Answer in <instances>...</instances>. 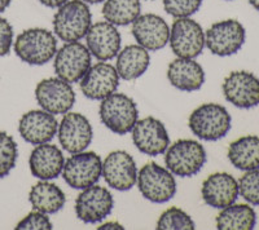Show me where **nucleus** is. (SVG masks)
<instances>
[{"label":"nucleus","instance_id":"36","mask_svg":"<svg viewBox=\"0 0 259 230\" xmlns=\"http://www.w3.org/2000/svg\"><path fill=\"white\" fill-rule=\"evenodd\" d=\"M99 229H101V230H105V229H124V227L122 226L119 222L113 221V222H105V224L100 225V226H99Z\"/></svg>","mask_w":259,"mask_h":230},{"label":"nucleus","instance_id":"9","mask_svg":"<svg viewBox=\"0 0 259 230\" xmlns=\"http://www.w3.org/2000/svg\"><path fill=\"white\" fill-rule=\"evenodd\" d=\"M168 43L172 53L180 59H196L206 47L203 29L189 17L177 18L172 22Z\"/></svg>","mask_w":259,"mask_h":230},{"label":"nucleus","instance_id":"13","mask_svg":"<svg viewBox=\"0 0 259 230\" xmlns=\"http://www.w3.org/2000/svg\"><path fill=\"white\" fill-rule=\"evenodd\" d=\"M223 96L233 106L251 109L259 105V78L249 71H233L224 79Z\"/></svg>","mask_w":259,"mask_h":230},{"label":"nucleus","instance_id":"25","mask_svg":"<svg viewBox=\"0 0 259 230\" xmlns=\"http://www.w3.org/2000/svg\"><path fill=\"white\" fill-rule=\"evenodd\" d=\"M29 202L32 210L46 215H53L62 210L66 197L56 184L50 183V180H41L30 189Z\"/></svg>","mask_w":259,"mask_h":230},{"label":"nucleus","instance_id":"31","mask_svg":"<svg viewBox=\"0 0 259 230\" xmlns=\"http://www.w3.org/2000/svg\"><path fill=\"white\" fill-rule=\"evenodd\" d=\"M240 195L253 206H259V168L246 171L239 180Z\"/></svg>","mask_w":259,"mask_h":230},{"label":"nucleus","instance_id":"40","mask_svg":"<svg viewBox=\"0 0 259 230\" xmlns=\"http://www.w3.org/2000/svg\"><path fill=\"white\" fill-rule=\"evenodd\" d=\"M227 2H232V0H227Z\"/></svg>","mask_w":259,"mask_h":230},{"label":"nucleus","instance_id":"19","mask_svg":"<svg viewBox=\"0 0 259 230\" xmlns=\"http://www.w3.org/2000/svg\"><path fill=\"white\" fill-rule=\"evenodd\" d=\"M131 33L139 45L144 47L147 50L156 52L165 48L168 43L170 27L158 15L147 13L140 15L134 21Z\"/></svg>","mask_w":259,"mask_h":230},{"label":"nucleus","instance_id":"2","mask_svg":"<svg viewBox=\"0 0 259 230\" xmlns=\"http://www.w3.org/2000/svg\"><path fill=\"white\" fill-rule=\"evenodd\" d=\"M56 52V36L50 30L41 27L25 30L15 41L16 56L32 66L46 65L55 57Z\"/></svg>","mask_w":259,"mask_h":230},{"label":"nucleus","instance_id":"3","mask_svg":"<svg viewBox=\"0 0 259 230\" xmlns=\"http://www.w3.org/2000/svg\"><path fill=\"white\" fill-rule=\"evenodd\" d=\"M232 118L219 103H203L189 117L188 126L196 137L203 141H218L230 132Z\"/></svg>","mask_w":259,"mask_h":230},{"label":"nucleus","instance_id":"30","mask_svg":"<svg viewBox=\"0 0 259 230\" xmlns=\"http://www.w3.org/2000/svg\"><path fill=\"white\" fill-rule=\"evenodd\" d=\"M18 158V148L15 139L4 131H0V179L8 176Z\"/></svg>","mask_w":259,"mask_h":230},{"label":"nucleus","instance_id":"7","mask_svg":"<svg viewBox=\"0 0 259 230\" xmlns=\"http://www.w3.org/2000/svg\"><path fill=\"white\" fill-rule=\"evenodd\" d=\"M103 176V160L95 151H80L69 158L62 168V177L70 188L87 189Z\"/></svg>","mask_w":259,"mask_h":230},{"label":"nucleus","instance_id":"20","mask_svg":"<svg viewBox=\"0 0 259 230\" xmlns=\"http://www.w3.org/2000/svg\"><path fill=\"white\" fill-rule=\"evenodd\" d=\"M201 195L207 206L222 210L237 201L240 195L239 181L231 174L217 172L203 181Z\"/></svg>","mask_w":259,"mask_h":230},{"label":"nucleus","instance_id":"27","mask_svg":"<svg viewBox=\"0 0 259 230\" xmlns=\"http://www.w3.org/2000/svg\"><path fill=\"white\" fill-rule=\"evenodd\" d=\"M256 213L249 204H231L217 216V229L251 230L255 227Z\"/></svg>","mask_w":259,"mask_h":230},{"label":"nucleus","instance_id":"24","mask_svg":"<svg viewBox=\"0 0 259 230\" xmlns=\"http://www.w3.org/2000/svg\"><path fill=\"white\" fill-rule=\"evenodd\" d=\"M150 64L149 52L142 45H127L117 54L115 70L123 80H135L148 70Z\"/></svg>","mask_w":259,"mask_h":230},{"label":"nucleus","instance_id":"12","mask_svg":"<svg viewBox=\"0 0 259 230\" xmlns=\"http://www.w3.org/2000/svg\"><path fill=\"white\" fill-rule=\"evenodd\" d=\"M114 199L109 190L104 186L92 185L78 195L75 201V213L85 224H97L112 213Z\"/></svg>","mask_w":259,"mask_h":230},{"label":"nucleus","instance_id":"37","mask_svg":"<svg viewBox=\"0 0 259 230\" xmlns=\"http://www.w3.org/2000/svg\"><path fill=\"white\" fill-rule=\"evenodd\" d=\"M12 0H0V13H3L9 6H11Z\"/></svg>","mask_w":259,"mask_h":230},{"label":"nucleus","instance_id":"33","mask_svg":"<svg viewBox=\"0 0 259 230\" xmlns=\"http://www.w3.org/2000/svg\"><path fill=\"white\" fill-rule=\"evenodd\" d=\"M53 227L52 222L50 218L47 217L46 213H41L39 211H32V212L27 213L22 220L17 224L16 229L22 230H51Z\"/></svg>","mask_w":259,"mask_h":230},{"label":"nucleus","instance_id":"38","mask_svg":"<svg viewBox=\"0 0 259 230\" xmlns=\"http://www.w3.org/2000/svg\"><path fill=\"white\" fill-rule=\"evenodd\" d=\"M247 2L250 3V6L253 7L255 11H258V12H259V0H247Z\"/></svg>","mask_w":259,"mask_h":230},{"label":"nucleus","instance_id":"15","mask_svg":"<svg viewBox=\"0 0 259 230\" xmlns=\"http://www.w3.org/2000/svg\"><path fill=\"white\" fill-rule=\"evenodd\" d=\"M131 132L134 145L145 155L157 156L165 154L170 145V137L163 123L152 117L136 122Z\"/></svg>","mask_w":259,"mask_h":230},{"label":"nucleus","instance_id":"26","mask_svg":"<svg viewBox=\"0 0 259 230\" xmlns=\"http://www.w3.org/2000/svg\"><path fill=\"white\" fill-rule=\"evenodd\" d=\"M228 159L240 171L259 168V137L244 136L233 141L228 148Z\"/></svg>","mask_w":259,"mask_h":230},{"label":"nucleus","instance_id":"17","mask_svg":"<svg viewBox=\"0 0 259 230\" xmlns=\"http://www.w3.org/2000/svg\"><path fill=\"white\" fill-rule=\"evenodd\" d=\"M119 86V75L114 66L101 61L91 66L80 79V91L90 100L101 101L113 95Z\"/></svg>","mask_w":259,"mask_h":230},{"label":"nucleus","instance_id":"1","mask_svg":"<svg viewBox=\"0 0 259 230\" xmlns=\"http://www.w3.org/2000/svg\"><path fill=\"white\" fill-rule=\"evenodd\" d=\"M53 16V31L65 43L85 38L92 25V13L82 0H69Z\"/></svg>","mask_w":259,"mask_h":230},{"label":"nucleus","instance_id":"35","mask_svg":"<svg viewBox=\"0 0 259 230\" xmlns=\"http://www.w3.org/2000/svg\"><path fill=\"white\" fill-rule=\"evenodd\" d=\"M66 2H69V0H39V3H41L45 7H48V8H59Z\"/></svg>","mask_w":259,"mask_h":230},{"label":"nucleus","instance_id":"21","mask_svg":"<svg viewBox=\"0 0 259 230\" xmlns=\"http://www.w3.org/2000/svg\"><path fill=\"white\" fill-rule=\"evenodd\" d=\"M59 122L55 115L46 110H31L21 117L18 132L21 137L31 145L50 142L57 135Z\"/></svg>","mask_w":259,"mask_h":230},{"label":"nucleus","instance_id":"6","mask_svg":"<svg viewBox=\"0 0 259 230\" xmlns=\"http://www.w3.org/2000/svg\"><path fill=\"white\" fill-rule=\"evenodd\" d=\"M139 192L152 203H166L177 193V181L167 168L150 162L138 172Z\"/></svg>","mask_w":259,"mask_h":230},{"label":"nucleus","instance_id":"11","mask_svg":"<svg viewBox=\"0 0 259 230\" xmlns=\"http://www.w3.org/2000/svg\"><path fill=\"white\" fill-rule=\"evenodd\" d=\"M35 98L39 106L53 115L66 114L75 103V92L61 78H47L36 84Z\"/></svg>","mask_w":259,"mask_h":230},{"label":"nucleus","instance_id":"28","mask_svg":"<svg viewBox=\"0 0 259 230\" xmlns=\"http://www.w3.org/2000/svg\"><path fill=\"white\" fill-rule=\"evenodd\" d=\"M142 15L140 0H105L103 16L114 26H127Z\"/></svg>","mask_w":259,"mask_h":230},{"label":"nucleus","instance_id":"39","mask_svg":"<svg viewBox=\"0 0 259 230\" xmlns=\"http://www.w3.org/2000/svg\"><path fill=\"white\" fill-rule=\"evenodd\" d=\"M84 3L87 4H99V3H104L105 0H82Z\"/></svg>","mask_w":259,"mask_h":230},{"label":"nucleus","instance_id":"16","mask_svg":"<svg viewBox=\"0 0 259 230\" xmlns=\"http://www.w3.org/2000/svg\"><path fill=\"white\" fill-rule=\"evenodd\" d=\"M105 183L118 192L133 189L138 181V168L134 158L124 150L112 151L103 162Z\"/></svg>","mask_w":259,"mask_h":230},{"label":"nucleus","instance_id":"8","mask_svg":"<svg viewBox=\"0 0 259 230\" xmlns=\"http://www.w3.org/2000/svg\"><path fill=\"white\" fill-rule=\"evenodd\" d=\"M246 39V31L237 20L215 22L205 33V44L212 54L228 57L237 53Z\"/></svg>","mask_w":259,"mask_h":230},{"label":"nucleus","instance_id":"32","mask_svg":"<svg viewBox=\"0 0 259 230\" xmlns=\"http://www.w3.org/2000/svg\"><path fill=\"white\" fill-rule=\"evenodd\" d=\"M203 0H163L166 13L175 18H187L198 12Z\"/></svg>","mask_w":259,"mask_h":230},{"label":"nucleus","instance_id":"34","mask_svg":"<svg viewBox=\"0 0 259 230\" xmlns=\"http://www.w3.org/2000/svg\"><path fill=\"white\" fill-rule=\"evenodd\" d=\"M13 44V27L6 18L0 17V57L11 52Z\"/></svg>","mask_w":259,"mask_h":230},{"label":"nucleus","instance_id":"22","mask_svg":"<svg viewBox=\"0 0 259 230\" xmlns=\"http://www.w3.org/2000/svg\"><path fill=\"white\" fill-rule=\"evenodd\" d=\"M65 158L59 146L50 142L36 145L29 158L30 172L39 180H53L62 174Z\"/></svg>","mask_w":259,"mask_h":230},{"label":"nucleus","instance_id":"5","mask_svg":"<svg viewBox=\"0 0 259 230\" xmlns=\"http://www.w3.org/2000/svg\"><path fill=\"white\" fill-rule=\"evenodd\" d=\"M100 119L108 130L117 135L131 132L139 118L135 101L124 93H113L101 100Z\"/></svg>","mask_w":259,"mask_h":230},{"label":"nucleus","instance_id":"18","mask_svg":"<svg viewBox=\"0 0 259 230\" xmlns=\"http://www.w3.org/2000/svg\"><path fill=\"white\" fill-rule=\"evenodd\" d=\"M85 44L90 53L99 61H109L119 53L122 36L117 26L108 21H100L91 25L85 35Z\"/></svg>","mask_w":259,"mask_h":230},{"label":"nucleus","instance_id":"10","mask_svg":"<svg viewBox=\"0 0 259 230\" xmlns=\"http://www.w3.org/2000/svg\"><path fill=\"white\" fill-rule=\"evenodd\" d=\"M91 66L92 54L79 41L65 43L55 54V73L68 83L79 82Z\"/></svg>","mask_w":259,"mask_h":230},{"label":"nucleus","instance_id":"23","mask_svg":"<svg viewBox=\"0 0 259 230\" xmlns=\"http://www.w3.org/2000/svg\"><path fill=\"white\" fill-rule=\"evenodd\" d=\"M167 79L171 86L183 92L201 89L205 83V71L194 59H180L171 62L167 68Z\"/></svg>","mask_w":259,"mask_h":230},{"label":"nucleus","instance_id":"29","mask_svg":"<svg viewBox=\"0 0 259 230\" xmlns=\"http://www.w3.org/2000/svg\"><path fill=\"white\" fill-rule=\"evenodd\" d=\"M157 229L159 230H193L196 229L194 221L186 211L178 207H171L162 212L157 221Z\"/></svg>","mask_w":259,"mask_h":230},{"label":"nucleus","instance_id":"14","mask_svg":"<svg viewBox=\"0 0 259 230\" xmlns=\"http://www.w3.org/2000/svg\"><path fill=\"white\" fill-rule=\"evenodd\" d=\"M59 142L65 151L80 153L89 148L94 137L90 121L79 112L68 111L59 124Z\"/></svg>","mask_w":259,"mask_h":230},{"label":"nucleus","instance_id":"4","mask_svg":"<svg viewBox=\"0 0 259 230\" xmlns=\"http://www.w3.org/2000/svg\"><path fill=\"white\" fill-rule=\"evenodd\" d=\"M206 163V150L196 140H178L165 154L166 168L175 176L192 177Z\"/></svg>","mask_w":259,"mask_h":230}]
</instances>
